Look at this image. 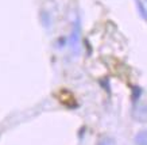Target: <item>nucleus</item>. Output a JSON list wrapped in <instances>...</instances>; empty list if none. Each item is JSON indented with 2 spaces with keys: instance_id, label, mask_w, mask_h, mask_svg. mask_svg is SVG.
<instances>
[{
  "instance_id": "obj_5",
  "label": "nucleus",
  "mask_w": 147,
  "mask_h": 145,
  "mask_svg": "<svg viewBox=\"0 0 147 145\" xmlns=\"http://www.w3.org/2000/svg\"><path fill=\"white\" fill-rule=\"evenodd\" d=\"M140 94H142V90L140 88H134V96H132V99L136 100V96H140Z\"/></svg>"
},
{
  "instance_id": "obj_2",
  "label": "nucleus",
  "mask_w": 147,
  "mask_h": 145,
  "mask_svg": "<svg viewBox=\"0 0 147 145\" xmlns=\"http://www.w3.org/2000/svg\"><path fill=\"white\" fill-rule=\"evenodd\" d=\"M135 142H136L138 145H147L146 131H140V133H138V136L135 137Z\"/></svg>"
},
{
  "instance_id": "obj_1",
  "label": "nucleus",
  "mask_w": 147,
  "mask_h": 145,
  "mask_svg": "<svg viewBox=\"0 0 147 145\" xmlns=\"http://www.w3.org/2000/svg\"><path fill=\"white\" fill-rule=\"evenodd\" d=\"M80 41H81V22L80 19H77L74 25H73L71 35H70V48L74 54L80 53Z\"/></svg>"
},
{
  "instance_id": "obj_3",
  "label": "nucleus",
  "mask_w": 147,
  "mask_h": 145,
  "mask_svg": "<svg viewBox=\"0 0 147 145\" xmlns=\"http://www.w3.org/2000/svg\"><path fill=\"white\" fill-rule=\"evenodd\" d=\"M136 5H138L139 8V14H140V16H142L143 19H146V8H144V5H143L142 1H136Z\"/></svg>"
},
{
  "instance_id": "obj_4",
  "label": "nucleus",
  "mask_w": 147,
  "mask_h": 145,
  "mask_svg": "<svg viewBox=\"0 0 147 145\" xmlns=\"http://www.w3.org/2000/svg\"><path fill=\"white\" fill-rule=\"evenodd\" d=\"M97 145H115V140L111 138V137H105V138H102L101 141H98Z\"/></svg>"
}]
</instances>
